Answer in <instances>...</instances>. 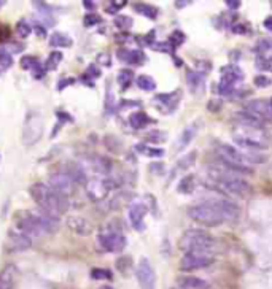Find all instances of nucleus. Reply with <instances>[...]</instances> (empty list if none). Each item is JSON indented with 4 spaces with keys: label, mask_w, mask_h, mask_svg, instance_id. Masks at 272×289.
<instances>
[{
    "label": "nucleus",
    "mask_w": 272,
    "mask_h": 289,
    "mask_svg": "<svg viewBox=\"0 0 272 289\" xmlns=\"http://www.w3.org/2000/svg\"><path fill=\"white\" fill-rule=\"evenodd\" d=\"M5 5V2H4V0H0V8H2Z\"/></svg>",
    "instance_id": "nucleus-62"
},
{
    "label": "nucleus",
    "mask_w": 272,
    "mask_h": 289,
    "mask_svg": "<svg viewBox=\"0 0 272 289\" xmlns=\"http://www.w3.org/2000/svg\"><path fill=\"white\" fill-rule=\"evenodd\" d=\"M73 178L70 177V174H53V175H49L48 177V183L46 185L53 189V191H56V192H59V194H67L70 189H72V186H73Z\"/></svg>",
    "instance_id": "nucleus-12"
},
{
    "label": "nucleus",
    "mask_w": 272,
    "mask_h": 289,
    "mask_svg": "<svg viewBox=\"0 0 272 289\" xmlns=\"http://www.w3.org/2000/svg\"><path fill=\"white\" fill-rule=\"evenodd\" d=\"M8 51L11 52H21L22 51V45L21 43H10V46H8Z\"/></svg>",
    "instance_id": "nucleus-53"
},
{
    "label": "nucleus",
    "mask_w": 272,
    "mask_h": 289,
    "mask_svg": "<svg viewBox=\"0 0 272 289\" xmlns=\"http://www.w3.org/2000/svg\"><path fill=\"white\" fill-rule=\"evenodd\" d=\"M169 42H171L175 48L180 46L181 43L185 42V35H183V32H180V31L172 32V35H171V38H169Z\"/></svg>",
    "instance_id": "nucleus-46"
},
{
    "label": "nucleus",
    "mask_w": 272,
    "mask_h": 289,
    "mask_svg": "<svg viewBox=\"0 0 272 289\" xmlns=\"http://www.w3.org/2000/svg\"><path fill=\"white\" fill-rule=\"evenodd\" d=\"M166 138H167V137H166V132H161V130H153V132H150V134L145 137L147 141L154 143V144L166 141Z\"/></svg>",
    "instance_id": "nucleus-43"
},
{
    "label": "nucleus",
    "mask_w": 272,
    "mask_h": 289,
    "mask_svg": "<svg viewBox=\"0 0 272 289\" xmlns=\"http://www.w3.org/2000/svg\"><path fill=\"white\" fill-rule=\"evenodd\" d=\"M21 69L24 70H31V72H35V70H40V62H38V59L35 56H24L21 59Z\"/></svg>",
    "instance_id": "nucleus-34"
},
{
    "label": "nucleus",
    "mask_w": 272,
    "mask_h": 289,
    "mask_svg": "<svg viewBox=\"0 0 272 289\" xmlns=\"http://www.w3.org/2000/svg\"><path fill=\"white\" fill-rule=\"evenodd\" d=\"M72 43H73V40L64 32H55L49 37V46H53V48H69V46H72Z\"/></svg>",
    "instance_id": "nucleus-28"
},
{
    "label": "nucleus",
    "mask_w": 272,
    "mask_h": 289,
    "mask_svg": "<svg viewBox=\"0 0 272 289\" xmlns=\"http://www.w3.org/2000/svg\"><path fill=\"white\" fill-rule=\"evenodd\" d=\"M174 289H183V287H180V286H178V287H174Z\"/></svg>",
    "instance_id": "nucleus-63"
},
{
    "label": "nucleus",
    "mask_w": 272,
    "mask_h": 289,
    "mask_svg": "<svg viewBox=\"0 0 272 289\" xmlns=\"http://www.w3.org/2000/svg\"><path fill=\"white\" fill-rule=\"evenodd\" d=\"M135 10L140 13V15H144V16L148 18V19H156V18H158V8L153 7V5L137 4V5H135Z\"/></svg>",
    "instance_id": "nucleus-33"
},
{
    "label": "nucleus",
    "mask_w": 272,
    "mask_h": 289,
    "mask_svg": "<svg viewBox=\"0 0 272 289\" xmlns=\"http://www.w3.org/2000/svg\"><path fill=\"white\" fill-rule=\"evenodd\" d=\"M270 83H272V80H270L269 76H264V75H258V76H255V86H256V88L264 89V88H269Z\"/></svg>",
    "instance_id": "nucleus-45"
},
{
    "label": "nucleus",
    "mask_w": 272,
    "mask_h": 289,
    "mask_svg": "<svg viewBox=\"0 0 272 289\" xmlns=\"http://www.w3.org/2000/svg\"><path fill=\"white\" fill-rule=\"evenodd\" d=\"M134 80V72L132 70H129V69H124L118 73V76H116V81H118L120 88L121 89H126L129 88V84L132 83Z\"/></svg>",
    "instance_id": "nucleus-32"
},
{
    "label": "nucleus",
    "mask_w": 272,
    "mask_h": 289,
    "mask_svg": "<svg viewBox=\"0 0 272 289\" xmlns=\"http://www.w3.org/2000/svg\"><path fill=\"white\" fill-rule=\"evenodd\" d=\"M59 83H61V84H58V91H62V89H66L67 86L73 84L75 80H73V78H66V80H61Z\"/></svg>",
    "instance_id": "nucleus-52"
},
{
    "label": "nucleus",
    "mask_w": 272,
    "mask_h": 289,
    "mask_svg": "<svg viewBox=\"0 0 272 289\" xmlns=\"http://www.w3.org/2000/svg\"><path fill=\"white\" fill-rule=\"evenodd\" d=\"M226 5L229 8H232V10H237L240 7V2H239V0H226Z\"/></svg>",
    "instance_id": "nucleus-54"
},
{
    "label": "nucleus",
    "mask_w": 272,
    "mask_h": 289,
    "mask_svg": "<svg viewBox=\"0 0 272 289\" xmlns=\"http://www.w3.org/2000/svg\"><path fill=\"white\" fill-rule=\"evenodd\" d=\"M175 5H177L178 8H183L185 5H191V2H177Z\"/></svg>",
    "instance_id": "nucleus-59"
},
{
    "label": "nucleus",
    "mask_w": 272,
    "mask_h": 289,
    "mask_svg": "<svg viewBox=\"0 0 272 289\" xmlns=\"http://www.w3.org/2000/svg\"><path fill=\"white\" fill-rule=\"evenodd\" d=\"M62 52L61 51H53L51 54L48 56V61H46V65H45V72H55L58 67H59V64L62 62Z\"/></svg>",
    "instance_id": "nucleus-29"
},
{
    "label": "nucleus",
    "mask_w": 272,
    "mask_h": 289,
    "mask_svg": "<svg viewBox=\"0 0 272 289\" xmlns=\"http://www.w3.org/2000/svg\"><path fill=\"white\" fill-rule=\"evenodd\" d=\"M269 107H270V113H272V99L269 100Z\"/></svg>",
    "instance_id": "nucleus-61"
},
{
    "label": "nucleus",
    "mask_w": 272,
    "mask_h": 289,
    "mask_svg": "<svg viewBox=\"0 0 272 289\" xmlns=\"http://www.w3.org/2000/svg\"><path fill=\"white\" fill-rule=\"evenodd\" d=\"M35 34H38V37H45L46 34H45V27H43V25H40V24H37L35 25Z\"/></svg>",
    "instance_id": "nucleus-55"
},
{
    "label": "nucleus",
    "mask_w": 272,
    "mask_h": 289,
    "mask_svg": "<svg viewBox=\"0 0 272 289\" xmlns=\"http://www.w3.org/2000/svg\"><path fill=\"white\" fill-rule=\"evenodd\" d=\"M34 216H35L38 224H40L43 234H55V232H58V229H59V219L58 218L49 216V215L42 213V212H38Z\"/></svg>",
    "instance_id": "nucleus-22"
},
{
    "label": "nucleus",
    "mask_w": 272,
    "mask_h": 289,
    "mask_svg": "<svg viewBox=\"0 0 272 289\" xmlns=\"http://www.w3.org/2000/svg\"><path fill=\"white\" fill-rule=\"evenodd\" d=\"M264 27H266L269 32H272V16H269L267 19H264Z\"/></svg>",
    "instance_id": "nucleus-58"
},
{
    "label": "nucleus",
    "mask_w": 272,
    "mask_h": 289,
    "mask_svg": "<svg viewBox=\"0 0 272 289\" xmlns=\"http://www.w3.org/2000/svg\"><path fill=\"white\" fill-rule=\"evenodd\" d=\"M91 167L100 175H108L112 172V162L103 156H94V159H91Z\"/></svg>",
    "instance_id": "nucleus-26"
},
{
    "label": "nucleus",
    "mask_w": 272,
    "mask_h": 289,
    "mask_svg": "<svg viewBox=\"0 0 272 289\" xmlns=\"http://www.w3.org/2000/svg\"><path fill=\"white\" fill-rule=\"evenodd\" d=\"M147 212H148V208H147V205H144V204H132L131 207H129V212H127V215H129V221H131V226L135 229V230H144V227H145V215H147Z\"/></svg>",
    "instance_id": "nucleus-13"
},
{
    "label": "nucleus",
    "mask_w": 272,
    "mask_h": 289,
    "mask_svg": "<svg viewBox=\"0 0 272 289\" xmlns=\"http://www.w3.org/2000/svg\"><path fill=\"white\" fill-rule=\"evenodd\" d=\"M116 56H118L120 61L127 62L131 65H140L145 62V54L140 49H126V48H120L116 51Z\"/></svg>",
    "instance_id": "nucleus-19"
},
{
    "label": "nucleus",
    "mask_w": 272,
    "mask_h": 289,
    "mask_svg": "<svg viewBox=\"0 0 272 289\" xmlns=\"http://www.w3.org/2000/svg\"><path fill=\"white\" fill-rule=\"evenodd\" d=\"M196 134H198V126L196 124H193V126H188L183 132L180 134V137H178V140H177V143H175V151L178 153V151H181V150H185L188 144L193 141V138L196 137Z\"/></svg>",
    "instance_id": "nucleus-23"
},
{
    "label": "nucleus",
    "mask_w": 272,
    "mask_h": 289,
    "mask_svg": "<svg viewBox=\"0 0 272 289\" xmlns=\"http://www.w3.org/2000/svg\"><path fill=\"white\" fill-rule=\"evenodd\" d=\"M196 189V178L193 175H186L183 177V180L180 181V186H178V192H183V194H189Z\"/></svg>",
    "instance_id": "nucleus-31"
},
{
    "label": "nucleus",
    "mask_w": 272,
    "mask_h": 289,
    "mask_svg": "<svg viewBox=\"0 0 272 289\" xmlns=\"http://www.w3.org/2000/svg\"><path fill=\"white\" fill-rule=\"evenodd\" d=\"M18 229L21 230V234L28 235V237H42V235H43V230H42L40 224L37 222L34 215H29V216L22 218L18 222Z\"/></svg>",
    "instance_id": "nucleus-16"
},
{
    "label": "nucleus",
    "mask_w": 272,
    "mask_h": 289,
    "mask_svg": "<svg viewBox=\"0 0 272 289\" xmlns=\"http://www.w3.org/2000/svg\"><path fill=\"white\" fill-rule=\"evenodd\" d=\"M234 120L237 121V126H245V127H255V129H263L264 127V120L260 116H256L247 110L239 111L234 114Z\"/></svg>",
    "instance_id": "nucleus-17"
},
{
    "label": "nucleus",
    "mask_w": 272,
    "mask_h": 289,
    "mask_svg": "<svg viewBox=\"0 0 272 289\" xmlns=\"http://www.w3.org/2000/svg\"><path fill=\"white\" fill-rule=\"evenodd\" d=\"M135 150L142 154L145 156H150V157H161L164 156V150L161 148H153V147H147V144H137Z\"/></svg>",
    "instance_id": "nucleus-36"
},
{
    "label": "nucleus",
    "mask_w": 272,
    "mask_h": 289,
    "mask_svg": "<svg viewBox=\"0 0 272 289\" xmlns=\"http://www.w3.org/2000/svg\"><path fill=\"white\" fill-rule=\"evenodd\" d=\"M196 157H198V153H196V151H193V153H189V154H186V156L181 157V159L178 161V164H177V167H175V170H174V175L178 172V170H186V168L194 162V159H196Z\"/></svg>",
    "instance_id": "nucleus-35"
},
{
    "label": "nucleus",
    "mask_w": 272,
    "mask_h": 289,
    "mask_svg": "<svg viewBox=\"0 0 272 289\" xmlns=\"http://www.w3.org/2000/svg\"><path fill=\"white\" fill-rule=\"evenodd\" d=\"M97 242L102 246V249H105L108 253H120L126 248V237L123 235V232L113 224H110L102 232H99Z\"/></svg>",
    "instance_id": "nucleus-7"
},
{
    "label": "nucleus",
    "mask_w": 272,
    "mask_h": 289,
    "mask_svg": "<svg viewBox=\"0 0 272 289\" xmlns=\"http://www.w3.org/2000/svg\"><path fill=\"white\" fill-rule=\"evenodd\" d=\"M135 83L142 91H145V93H151V91H154V88H156V83H154V80L150 75H140Z\"/></svg>",
    "instance_id": "nucleus-30"
},
{
    "label": "nucleus",
    "mask_w": 272,
    "mask_h": 289,
    "mask_svg": "<svg viewBox=\"0 0 272 289\" xmlns=\"http://www.w3.org/2000/svg\"><path fill=\"white\" fill-rule=\"evenodd\" d=\"M255 65L258 70H264V72H272V57L266 56H258L255 61Z\"/></svg>",
    "instance_id": "nucleus-39"
},
{
    "label": "nucleus",
    "mask_w": 272,
    "mask_h": 289,
    "mask_svg": "<svg viewBox=\"0 0 272 289\" xmlns=\"http://www.w3.org/2000/svg\"><path fill=\"white\" fill-rule=\"evenodd\" d=\"M10 37H11V31L7 27V25L0 27V43H7L10 40Z\"/></svg>",
    "instance_id": "nucleus-49"
},
{
    "label": "nucleus",
    "mask_w": 272,
    "mask_h": 289,
    "mask_svg": "<svg viewBox=\"0 0 272 289\" xmlns=\"http://www.w3.org/2000/svg\"><path fill=\"white\" fill-rule=\"evenodd\" d=\"M151 123H154V121L144 111H135V113H132L131 116H129V126H131L132 129H135V130L145 129Z\"/></svg>",
    "instance_id": "nucleus-24"
},
{
    "label": "nucleus",
    "mask_w": 272,
    "mask_h": 289,
    "mask_svg": "<svg viewBox=\"0 0 272 289\" xmlns=\"http://www.w3.org/2000/svg\"><path fill=\"white\" fill-rule=\"evenodd\" d=\"M8 242H10V249L13 251H28V249L32 246V240L31 237L24 234H15V232H10L8 235Z\"/></svg>",
    "instance_id": "nucleus-21"
},
{
    "label": "nucleus",
    "mask_w": 272,
    "mask_h": 289,
    "mask_svg": "<svg viewBox=\"0 0 272 289\" xmlns=\"http://www.w3.org/2000/svg\"><path fill=\"white\" fill-rule=\"evenodd\" d=\"M245 110L260 116L261 120H266V118L272 116L270 113V107H269V102L267 100H263V99H255V100H250L245 105Z\"/></svg>",
    "instance_id": "nucleus-20"
},
{
    "label": "nucleus",
    "mask_w": 272,
    "mask_h": 289,
    "mask_svg": "<svg viewBox=\"0 0 272 289\" xmlns=\"http://www.w3.org/2000/svg\"><path fill=\"white\" fill-rule=\"evenodd\" d=\"M154 100L159 102L162 107L169 108V113H171L177 108V105L180 102V93L175 91V93H172V94H158L156 97H154Z\"/></svg>",
    "instance_id": "nucleus-25"
},
{
    "label": "nucleus",
    "mask_w": 272,
    "mask_h": 289,
    "mask_svg": "<svg viewBox=\"0 0 272 289\" xmlns=\"http://www.w3.org/2000/svg\"><path fill=\"white\" fill-rule=\"evenodd\" d=\"M13 65V54L7 48H0V67L8 69Z\"/></svg>",
    "instance_id": "nucleus-41"
},
{
    "label": "nucleus",
    "mask_w": 272,
    "mask_h": 289,
    "mask_svg": "<svg viewBox=\"0 0 272 289\" xmlns=\"http://www.w3.org/2000/svg\"><path fill=\"white\" fill-rule=\"evenodd\" d=\"M99 289H113V287L112 286H100Z\"/></svg>",
    "instance_id": "nucleus-60"
},
{
    "label": "nucleus",
    "mask_w": 272,
    "mask_h": 289,
    "mask_svg": "<svg viewBox=\"0 0 272 289\" xmlns=\"http://www.w3.org/2000/svg\"><path fill=\"white\" fill-rule=\"evenodd\" d=\"M186 83L194 96H201L205 89V75H202L196 70H189V72H186Z\"/></svg>",
    "instance_id": "nucleus-18"
},
{
    "label": "nucleus",
    "mask_w": 272,
    "mask_h": 289,
    "mask_svg": "<svg viewBox=\"0 0 272 289\" xmlns=\"http://www.w3.org/2000/svg\"><path fill=\"white\" fill-rule=\"evenodd\" d=\"M240 215L239 207L228 199H210L193 205L188 210V216L202 226L215 227L223 222L236 221Z\"/></svg>",
    "instance_id": "nucleus-1"
},
{
    "label": "nucleus",
    "mask_w": 272,
    "mask_h": 289,
    "mask_svg": "<svg viewBox=\"0 0 272 289\" xmlns=\"http://www.w3.org/2000/svg\"><path fill=\"white\" fill-rule=\"evenodd\" d=\"M116 267H118L120 272L126 273L127 269L131 267V259H129V257H121V259H118V262H116Z\"/></svg>",
    "instance_id": "nucleus-47"
},
{
    "label": "nucleus",
    "mask_w": 272,
    "mask_h": 289,
    "mask_svg": "<svg viewBox=\"0 0 272 289\" xmlns=\"http://www.w3.org/2000/svg\"><path fill=\"white\" fill-rule=\"evenodd\" d=\"M83 5H85L86 10H94V8H96V4H94V2H91V0H85Z\"/></svg>",
    "instance_id": "nucleus-57"
},
{
    "label": "nucleus",
    "mask_w": 272,
    "mask_h": 289,
    "mask_svg": "<svg viewBox=\"0 0 272 289\" xmlns=\"http://www.w3.org/2000/svg\"><path fill=\"white\" fill-rule=\"evenodd\" d=\"M91 277H93L94 280H112V272L110 270H107V269H99V267H96V269H93L91 270Z\"/></svg>",
    "instance_id": "nucleus-42"
},
{
    "label": "nucleus",
    "mask_w": 272,
    "mask_h": 289,
    "mask_svg": "<svg viewBox=\"0 0 272 289\" xmlns=\"http://www.w3.org/2000/svg\"><path fill=\"white\" fill-rule=\"evenodd\" d=\"M213 262V256L210 254H201V253H186L183 254L180 261V269L185 272L191 270H199L207 266H210Z\"/></svg>",
    "instance_id": "nucleus-11"
},
{
    "label": "nucleus",
    "mask_w": 272,
    "mask_h": 289,
    "mask_svg": "<svg viewBox=\"0 0 272 289\" xmlns=\"http://www.w3.org/2000/svg\"><path fill=\"white\" fill-rule=\"evenodd\" d=\"M232 140L245 151H260L267 148L270 138L264 129L236 126L234 132H232Z\"/></svg>",
    "instance_id": "nucleus-5"
},
{
    "label": "nucleus",
    "mask_w": 272,
    "mask_h": 289,
    "mask_svg": "<svg viewBox=\"0 0 272 289\" xmlns=\"http://www.w3.org/2000/svg\"><path fill=\"white\" fill-rule=\"evenodd\" d=\"M43 127H45V123H43L42 113L29 111L22 126V143L25 147H32V144H35L42 138Z\"/></svg>",
    "instance_id": "nucleus-6"
},
{
    "label": "nucleus",
    "mask_w": 272,
    "mask_h": 289,
    "mask_svg": "<svg viewBox=\"0 0 272 289\" xmlns=\"http://www.w3.org/2000/svg\"><path fill=\"white\" fill-rule=\"evenodd\" d=\"M180 249L186 253H201V254H210L215 253V240L212 235L201 229H188L178 242Z\"/></svg>",
    "instance_id": "nucleus-4"
},
{
    "label": "nucleus",
    "mask_w": 272,
    "mask_h": 289,
    "mask_svg": "<svg viewBox=\"0 0 272 289\" xmlns=\"http://www.w3.org/2000/svg\"><path fill=\"white\" fill-rule=\"evenodd\" d=\"M209 178L212 188L226 197H239L243 199L250 192V185L245 180L239 178L236 174L229 172L223 167H210Z\"/></svg>",
    "instance_id": "nucleus-3"
},
{
    "label": "nucleus",
    "mask_w": 272,
    "mask_h": 289,
    "mask_svg": "<svg viewBox=\"0 0 272 289\" xmlns=\"http://www.w3.org/2000/svg\"><path fill=\"white\" fill-rule=\"evenodd\" d=\"M67 227L76 234V235H81V237H86L91 232H93V226H91V222L83 218V216H78V215H72L67 218Z\"/></svg>",
    "instance_id": "nucleus-14"
},
{
    "label": "nucleus",
    "mask_w": 272,
    "mask_h": 289,
    "mask_svg": "<svg viewBox=\"0 0 272 289\" xmlns=\"http://www.w3.org/2000/svg\"><path fill=\"white\" fill-rule=\"evenodd\" d=\"M19 270L15 264H8L0 272V289H13L18 283Z\"/></svg>",
    "instance_id": "nucleus-15"
},
{
    "label": "nucleus",
    "mask_w": 272,
    "mask_h": 289,
    "mask_svg": "<svg viewBox=\"0 0 272 289\" xmlns=\"http://www.w3.org/2000/svg\"><path fill=\"white\" fill-rule=\"evenodd\" d=\"M232 31H234L236 34H245V27L242 24H236L234 27H232Z\"/></svg>",
    "instance_id": "nucleus-56"
},
{
    "label": "nucleus",
    "mask_w": 272,
    "mask_h": 289,
    "mask_svg": "<svg viewBox=\"0 0 272 289\" xmlns=\"http://www.w3.org/2000/svg\"><path fill=\"white\" fill-rule=\"evenodd\" d=\"M100 21H102V19H100V16H99V15H96V13H88V15L85 16L83 24L86 25V27H93V25L99 24Z\"/></svg>",
    "instance_id": "nucleus-44"
},
{
    "label": "nucleus",
    "mask_w": 272,
    "mask_h": 289,
    "mask_svg": "<svg viewBox=\"0 0 272 289\" xmlns=\"http://www.w3.org/2000/svg\"><path fill=\"white\" fill-rule=\"evenodd\" d=\"M242 72L239 67H234V65H228V67L222 69V78H220V84H218V91L222 96H231L234 93L236 86L242 81Z\"/></svg>",
    "instance_id": "nucleus-8"
},
{
    "label": "nucleus",
    "mask_w": 272,
    "mask_h": 289,
    "mask_svg": "<svg viewBox=\"0 0 272 289\" xmlns=\"http://www.w3.org/2000/svg\"><path fill=\"white\" fill-rule=\"evenodd\" d=\"M178 286L183 289H209V283L196 277H183L178 280Z\"/></svg>",
    "instance_id": "nucleus-27"
},
{
    "label": "nucleus",
    "mask_w": 272,
    "mask_h": 289,
    "mask_svg": "<svg viewBox=\"0 0 272 289\" xmlns=\"http://www.w3.org/2000/svg\"><path fill=\"white\" fill-rule=\"evenodd\" d=\"M15 31H16V34H18L19 37L28 38V37L31 35V32H32V27H31V24H29L28 21H25V19H21V21L16 22Z\"/></svg>",
    "instance_id": "nucleus-38"
},
{
    "label": "nucleus",
    "mask_w": 272,
    "mask_h": 289,
    "mask_svg": "<svg viewBox=\"0 0 272 289\" xmlns=\"http://www.w3.org/2000/svg\"><path fill=\"white\" fill-rule=\"evenodd\" d=\"M103 143H105V147H107L108 151H112L115 154L121 153V141H120V138H116L115 135H107L105 138H103Z\"/></svg>",
    "instance_id": "nucleus-37"
},
{
    "label": "nucleus",
    "mask_w": 272,
    "mask_h": 289,
    "mask_svg": "<svg viewBox=\"0 0 272 289\" xmlns=\"http://www.w3.org/2000/svg\"><path fill=\"white\" fill-rule=\"evenodd\" d=\"M124 5H126L124 0H121V2H110V5H108L105 10H107V13H110V15H113V13L120 11Z\"/></svg>",
    "instance_id": "nucleus-48"
},
{
    "label": "nucleus",
    "mask_w": 272,
    "mask_h": 289,
    "mask_svg": "<svg viewBox=\"0 0 272 289\" xmlns=\"http://www.w3.org/2000/svg\"><path fill=\"white\" fill-rule=\"evenodd\" d=\"M115 188V180L112 178H94L86 183V194L93 202H100Z\"/></svg>",
    "instance_id": "nucleus-9"
},
{
    "label": "nucleus",
    "mask_w": 272,
    "mask_h": 289,
    "mask_svg": "<svg viewBox=\"0 0 272 289\" xmlns=\"http://www.w3.org/2000/svg\"><path fill=\"white\" fill-rule=\"evenodd\" d=\"M150 170L153 174H158V175H162L164 174V164L162 162H153L150 165Z\"/></svg>",
    "instance_id": "nucleus-50"
},
{
    "label": "nucleus",
    "mask_w": 272,
    "mask_h": 289,
    "mask_svg": "<svg viewBox=\"0 0 272 289\" xmlns=\"http://www.w3.org/2000/svg\"><path fill=\"white\" fill-rule=\"evenodd\" d=\"M137 281L140 284V289H154L156 287V273H154L153 266L150 264L148 259H140L137 270Z\"/></svg>",
    "instance_id": "nucleus-10"
},
{
    "label": "nucleus",
    "mask_w": 272,
    "mask_h": 289,
    "mask_svg": "<svg viewBox=\"0 0 272 289\" xmlns=\"http://www.w3.org/2000/svg\"><path fill=\"white\" fill-rule=\"evenodd\" d=\"M29 192L34 202L40 207V212L49 216L58 218L59 215L66 213L70 207L69 197L66 194H59L43 183H34Z\"/></svg>",
    "instance_id": "nucleus-2"
},
{
    "label": "nucleus",
    "mask_w": 272,
    "mask_h": 289,
    "mask_svg": "<svg viewBox=\"0 0 272 289\" xmlns=\"http://www.w3.org/2000/svg\"><path fill=\"white\" fill-rule=\"evenodd\" d=\"M86 75L88 76H91V78H97V76H100V70L96 67L94 64H91L89 67H88V72H86Z\"/></svg>",
    "instance_id": "nucleus-51"
},
{
    "label": "nucleus",
    "mask_w": 272,
    "mask_h": 289,
    "mask_svg": "<svg viewBox=\"0 0 272 289\" xmlns=\"http://www.w3.org/2000/svg\"><path fill=\"white\" fill-rule=\"evenodd\" d=\"M113 22H115V25L120 31H129V29L132 27V24H134V21L129 18V16H116Z\"/></svg>",
    "instance_id": "nucleus-40"
}]
</instances>
